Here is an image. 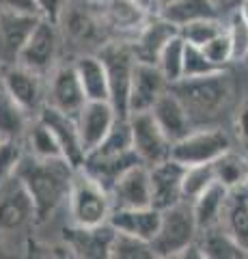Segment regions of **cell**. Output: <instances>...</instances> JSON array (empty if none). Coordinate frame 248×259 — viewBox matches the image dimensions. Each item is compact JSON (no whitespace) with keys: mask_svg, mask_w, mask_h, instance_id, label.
<instances>
[{"mask_svg":"<svg viewBox=\"0 0 248 259\" xmlns=\"http://www.w3.org/2000/svg\"><path fill=\"white\" fill-rule=\"evenodd\" d=\"M71 168L63 158L39 160L24 151L15 177L22 182L35 205V223H45L67 203V192L71 184Z\"/></svg>","mask_w":248,"mask_h":259,"instance_id":"6da1fadb","label":"cell"},{"mask_svg":"<svg viewBox=\"0 0 248 259\" xmlns=\"http://www.w3.org/2000/svg\"><path fill=\"white\" fill-rule=\"evenodd\" d=\"M169 89L186 106L194 127L218 125L216 121L220 119L222 112L229 110L237 93L235 78L229 67L216 69L199 78H181L179 82L169 84Z\"/></svg>","mask_w":248,"mask_h":259,"instance_id":"7a4b0ae2","label":"cell"},{"mask_svg":"<svg viewBox=\"0 0 248 259\" xmlns=\"http://www.w3.org/2000/svg\"><path fill=\"white\" fill-rule=\"evenodd\" d=\"M65 205L69 212V223L80 227H95L108 223V216L113 212L110 192L100 182H95L91 175H86L82 168H76L71 175Z\"/></svg>","mask_w":248,"mask_h":259,"instance_id":"3957f363","label":"cell"},{"mask_svg":"<svg viewBox=\"0 0 248 259\" xmlns=\"http://www.w3.org/2000/svg\"><path fill=\"white\" fill-rule=\"evenodd\" d=\"M199 238V225L192 214L190 201H179L166 209H160V227L151 240L154 255L160 259H177Z\"/></svg>","mask_w":248,"mask_h":259,"instance_id":"277c9868","label":"cell"},{"mask_svg":"<svg viewBox=\"0 0 248 259\" xmlns=\"http://www.w3.org/2000/svg\"><path fill=\"white\" fill-rule=\"evenodd\" d=\"M95 54L102 59L108 78V100L119 115H127V97H130L132 76L136 69V56L130 41L123 39H106Z\"/></svg>","mask_w":248,"mask_h":259,"instance_id":"5b68a950","label":"cell"},{"mask_svg":"<svg viewBox=\"0 0 248 259\" xmlns=\"http://www.w3.org/2000/svg\"><path fill=\"white\" fill-rule=\"evenodd\" d=\"M231 147H233V143L220 125H201L190 130L183 139L173 143L171 158L177 160L183 166L207 164V162H214Z\"/></svg>","mask_w":248,"mask_h":259,"instance_id":"8992f818","label":"cell"},{"mask_svg":"<svg viewBox=\"0 0 248 259\" xmlns=\"http://www.w3.org/2000/svg\"><path fill=\"white\" fill-rule=\"evenodd\" d=\"M61 37L59 24L39 18L18 56V65L47 76L61 61Z\"/></svg>","mask_w":248,"mask_h":259,"instance_id":"52a82bcc","label":"cell"},{"mask_svg":"<svg viewBox=\"0 0 248 259\" xmlns=\"http://www.w3.org/2000/svg\"><path fill=\"white\" fill-rule=\"evenodd\" d=\"M127 121H130V132H132V147L142 164L151 166V164H158V162L171 158L173 143L160 130L154 115H151V110L130 112Z\"/></svg>","mask_w":248,"mask_h":259,"instance_id":"ba28073f","label":"cell"},{"mask_svg":"<svg viewBox=\"0 0 248 259\" xmlns=\"http://www.w3.org/2000/svg\"><path fill=\"white\" fill-rule=\"evenodd\" d=\"M84 102L86 95L74 69V61H59L57 67L45 76V106L76 117Z\"/></svg>","mask_w":248,"mask_h":259,"instance_id":"9c48e42d","label":"cell"},{"mask_svg":"<svg viewBox=\"0 0 248 259\" xmlns=\"http://www.w3.org/2000/svg\"><path fill=\"white\" fill-rule=\"evenodd\" d=\"M97 11L108 39H123V41H132L142 24L149 20V15H154L134 0H102L97 3Z\"/></svg>","mask_w":248,"mask_h":259,"instance_id":"30bf717a","label":"cell"},{"mask_svg":"<svg viewBox=\"0 0 248 259\" xmlns=\"http://www.w3.org/2000/svg\"><path fill=\"white\" fill-rule=\"evenodd\" d=\"M3 89L30 117H37L45 106V76L18 63L3 69Z\"/></svg>","mask_w":248,"mask_h":259,"instance_id":"8fae6325","label":"cell"},{"mask_svg":"<svg viewBox=\"0 0 248 259\" xmlns=\"http://www.w3.org/2000/svg\"><path fill=\"white\" fill-rule=\"evenodd\" d=\"M35 223V205L18 177L0 184V233H15Z\"/></svg>","mask_w":248,"mask_h":259,"instance_id":"7c38bea8","label":"cell"},{"mask_svg":"<svg viewBox=\"0 0 248 259\" xmlns=\"http://www.w3.org/2000/svg\"><path fill=\"white\" fill-rule=\"evenodd\" d=\"M39 119L47 125V130L52 132L54 141H57L63 160L67 162L71 168H80L84 162L86 149L82 145V139H80V130L76 123L74 115H67V112H61L57 108L43 106L41 112L37 115Z\"/></svg>","mask_w":248,"mask_h":259,"instance_id":"4fadbf2b","label":"cell"},{"mask_svg":"<svg viewBox=\"0 0 248 259\" xmlns=\"http://www.w3.org/2000/svg\"><path fill=\"white\" fill-rule=\"evenodd\" d=\"M115 229L108 223L95 227H80L69 223L63 229V242L74 257L82 259H110V244Z\"/></svg>","mask_w":248,"mask_h":259,"instance_id":"5bb4252c","label":"cell"},{"mask_svg":"<svg viewBox=\"0 0 248 259\" xmlns=\"http://www.w3.org/2000/svg\"><path fill=\"white\" fill-rule=\"evenodd\" d=\"M37 20L39 18L33 13L0 9V65L3 67H11L18 63V56Z\"/></svg>","mask_w":248,"mask_h":259,"instance_id":"9a60e30c","label":"cell"},{"mask_svg":"<svg viewBox=\"0 0 248 259\" xmlns=\"http://www.w3.org/2000/svg\"><path fill=\"white\" fill-rule=\"evenodd\" d=\"M117 117H121L115 110V106L106 100H86L84 106L78 110L76 123L80 130V139L86 151H91L93 147L104 141V136L108 134V130L113 127Z\"/></svg>","mask_w":248,"mask_h":259,"instance_id":"2e32d148","label":"cell"},{"mask_svg":"<svg viewBox=\"0 0 248 259\" xmlns=\"http://www.w3.org/2000/svg\"><path fill=\"white\" fill-rule=\"evenodd\" d=\"M147 168H149V184H151V205L158 209H166L183 201V194H181L183 164H179L173 158H166Z\"/></svg>","mask_w":248,"mask_h":259,"instance_id":"e0dca14e","label":"cell"},{"mask_svg":"<svg viewBox=\"0 0 248 259\" xmlns=\"http://www.w3.org/2000/svg\"><path fill=\"white\" fill-rule=\"evenodd\" d=\"M169 82L162 76L154 63H136L134 76H132V87H130V97H127V115L130 112H142L151 110L156 100L162 95Z\"/></svg>","mask_w":248,"mask_h":259,"instance_id":"ac0fdd59","label":"cell"},{"mask_svg":"<svg viewBox=\"0 0 248 259\" xmlns=\"http://www.w3.org/2000/svg\"><path fill=\"white\" fill-rule=\"evenodd\" d=\"M177 32H179V28L175 26V24H171L166 18H162L160 13L149 15V20L142 24V28L136 32L134 39L130 41L136 61L156 65L162 48L169 44V39H173Z\"/></svg>","mask_w":248,"mask_h":259,"instance_id":"d6986e66","label":"cell"},{"mask_svg":"<svg viewBox=\"0 0 248 259\" xmlns=\"http://www.w3.org/2000/svg\"><path fill=\"white\" fill-rule=\"evenodd\" d=\"M110 201L113 207H145L151 205V184H149V168L145 164H136L125 171L113 184Z\"/></svg>","mask_w":248,"mask_h":259,"instance_id":"ffe728a7","label":"cell"},{"mask_svg":"<svg viewBox=\"0 0 248 259\" xmlns=\"http://www.w3.org/2000/svg\"><path fill=\"white\" fill-rule=\"evenodd\" d=\"M108 225L119 233H130L140 240L151 242L160 227V209L154 205L145 207H113Z\"/></svg>","mask_w":248,"mask_h":259,"instance_id":"44dd1931","label":"cell"},{"mask_svg":"<svg viewBox=\"0 0 248 259\" xmlns=\"http://www.w3.org/2000/svg\"><path fill=\"white\" fill-rule=\"evenodd\" d=\"M151 115H154L160 130L169 136L171 143L183 139L190 130H194V123H192L186 106H183L181 100L171 89H166L156 100V104L151 106Z\"/></svg>","mask_w":248,"mask_h":259,"instance_id":"7402d4cb","label":"cell"},{"mask_svg":"<svg viewBox=\"0 0 248 259\" xmlns=\"http://www.w3.org/2000/svg\"><path fill=\"white\" fill-rule=\"evenodd\" d=\"M220 227L248 255V188L229 190L225 209H222Z\"/></svg>","mask_w":248,"mask_h":259,"instance_id":"603a6c76","label":"cell"},{"mask_svg":"<svg viewBox=\"0 0 248 259\" xmlns=\"http://www.w3.org/2000/svg\"><path fill=\"white\" fill-rule=\"evenodd\" d=\"M74 69L78 74V80L82 84V91L86 100H108V78L104 69L102 59L95 52L80 54L74 59Z\"/></svg>","mask_w":248,"mask_h":259,"instance_id":"cb8c5ba5","label":"cell"},{"mask_svg":"<svg viewBox=\"0 0 248 259\" xmlns=\"http://www.w3.org/2000/svg\"><path fill=\"white\" fill-rule=\"evenodd\" d=\"M227 197H229V190L222 184L214 182V184L207 186V188L199 194V197H194L190 201L192 214H194V221L199 225V231L220 225L222 209H225Z\"/></svg>","mask_w":248,"mask_h":259,"instance_id":"d4e9b609","label":"cell"},{"mask_svg":"<svg viewBox=\"0 0 248 259\" xmlns=\"http://www.w3.org/2000/svg\"><path fill=\"white\" fill-rule=\"evenodd\" d=\"M212 168H214L216 182L222 184L227 190L246 188V180H248V156L246 153H239L231 147L212 162Z\"/></svg>","mask_w":248,"mask_h":259,"instance_id":"484cf974","label":"cell"},{"mask_svg":"<svg viewBox=\"0 0 248 259\" xmlns=\"http://www.w3.org/2000/svg\"><path fill=\"white\" fill-rule=\"evenodd\" d=\"M158 13L169 20L171 24H175L177 28L186 26V24H190V22L203 20V18H216V15H222L212 0H171V3L164 5Z\"/></svg>","mask_w":248,"mask_h":259,"instance_id":"4316f807","label":"cell"},{"mask_svg":"<svg viewBox=\"0 0 248 259\" xmlns=\"http://www.w3.org/2000/svg\"><path fill=\"white\" fill-rule=\"evenodd\" d=\"M33 119L5 89H0V141H22Z\"/></svg>","mask_w":248,"mask_h":259,"instance_id":"83f0119b","label":"cell"},{"mask_svg":"<svg viewBox=\"0 0 248 259\" xmlns=\"http://www.w3.org/2000/svg\"><path fill=\"white\" fill-rule=\"evenodd\" d=\"M22 147H24V151H26L28 156L39 158V160L63 158L52 132L47 130V125L39 117H35L28 123L26 132H24V139H22Z\"/></svg>","mask_w":248,"mask_h":259,"instance_id":"f1b7e54d","label":"cell"},{"mask_svg":"<svg viewBox=\"0 0 248 259\" xmlns=\"http://www.w3.org/2000/svg\"><path fill=\"white\" fill-rule=\"evenodd\" d=\"M199 246L203 250V259H235L246 255L220 225L199 231Z\"/></svg>","mask_w":248,"mask_h":259,"instance_id":"f546056e","label":"cell"},{"mask_svg":"<svg viewBox=\"0 0 248 259\" xmlns=\"http://www.w3.org/2000/svg\"><path fill=\"white\" fill-rule=\"evenodd\" d=\"M183 52H186V41H183L177 32L173 39H169V44L162 48V52L158 56L156 65L169 84L179 82L183 76Z\"/></svg>","mask_w":248,"mask_h":259,"instance_id":"4dcf8cb0","label":"cell"},{"mask_svg":"<svg viewBox=\"0 0 248 259\" xmlns=\"http://www.w3.org/2000/svg\"><path fill=\"white\" fill-rule=\"evenodd\" d=\"M110 259H156V255L151 242L115 231L113 244H110Z\"/></svg>","mask_w":248,"mask_h":259,"instance_id":"1f68e13d","label":"cell"},{"mask_svg":"<svg viewBox=\"0 0 248 259\" xmlns=\"http://www.w3.org/2000/svg\"><path fill=\"white\" fill-rule=\"evenodd\" d=\"M222 30H225V18H222V15H216V18H203V20H196V22H190L186 26H181L179 37L186 44L201 48Z\"/></svg>","mask_w":248,"mask_h":259,"instance_id":"d6a6232c","label":"cell"},{"mask_svg":"<svg viewBox=\"0 0 248 259\" xmlns=\"http://www.w3.org/2000/svg\"><path fill=\"white\" fill-rule=\"evenodd\" d=\"M216 177H214V168H212V162L207 164H190V166H183V177H181V194H183V201H192L194 197H199L207 186L214 184Z\"/></svg>","mask_w":248,"mask_h":259,"instance_id":"836d02e7","label":"cell"},{"mask_svg":"<svg viewBox=\"0 0 248 259\" xmlns=\"http://www.w3.org/2000/svg\"><path fill=\"white\" fill-rule=\"evenodd\" d=\"M225 30L231 39V46H233V59L242 61V56L248 50V24L244 22V18L239 15L237 7H233L231 11L225 13Z\"/></svg>","mask_w":248,"mask_h":259,"instance_id":"e575fe53","label":"cell"},{"mask_svg":"<svg viewBox=\"0 0 248 259\" xmlns=\"http://www.w3.org/2000/svg\"><path fill=\"white\" fill-rule=\"evenodd\" d=\"M201 48H203L207 59L212 61V65L214 67H218V69H225V67H229L231 63H235L233 46H231V39L227 35V30L218 32L214 39H210V41H207L205 46H201Z\"/></svg>","mask_w":248,"mask_h":259,"instance_id":"d590c367","label":"cell"},{"mask_svg":"<svg viewBox=\"0 0 248 259\" xmlns=\"http://www.w3.org/2000/svg\"><path fill=\"white\" fill-rule=\"evenodd\" d=\"M218 67H214L212 61L205 56L203 48L186 44V52H183V76L181 78H199V76H207L216 71Z\"/></svg>","mask_w":248,"mask_h":259,"instance_id":"8d00e7d4","label":"cell"},{"mask_svg":"<svg viewBox=\"0 0 248 259\" xmlns=\"http://www.w3.org/2000/svg\"><path fill=\"white\" fill-rule=\"evenodd\" d=\"M22 156V141H0V184L15 175V168H18Z\"/></svg>","mask_w":248,"mask_h":259,"instance_id":"74e56055","label":"cell"},{"mask_svg":"<svg viewBox=\"0 0 248 259\" xmlns=\"http://www.w3.org/2000/svg\"><path fill=\"white\" fill-rule=\"evenodd\" d=\"M69 0H35V11L37 18L47 20L52 24H59L63 13H65Z\"/></svg>","mask_w":248,"mask_h":259,"instance_id":"f35d334b","label":"cell"},{"mask_svg":"<svg viewBox=\"0 0 248 259\" xmlns=\"http://www.w3.org/2000/svg\"><path fill=\"white\" fill-rule=\"evenodd\" d=\"M233 127H235L237 139L248 147V102H244L242 106H237L235 117H233Z\"/></svg>","mask_w":248,"mask_h":259,"instance_id":"ab89813d","label":"cell"},{"mask_svg":"<svg viewBox=\"0 0 248 259\" xmlns=\"http://www.w3.org/2000/svg\"><path fill=\"white\" fill-rule=\"evenodd\" d=\"M0 9H9V11H22V13H33L35 11V0H0Z\"/></svg>","mask_w":248,"mask_h":259,"instance_id":"60d3db41","label":"cell"},{"mask_svg":"<svg viewBox=\"0 0 248 259\" xmlns=\"http://www.w3.org/2000/svg\"><path fill=\"white\" fill-rule=\"evenodd\" d=\"M212 3L218 7V11H220V13H227V11L233 9V7H237L239 0H212Z\"/></svg>","mask_w":248,"mask_h":259,"instance_id":"b9f144b4","label":"cell"},{"mask_svg":"<svg viewBox=\"0 0 248 259\" xmlns=\"http://www.w3.org/2000/svg\"><path fill=\"white\" fill-rule=\"evenodd\" d=\"M134 3H138L149 13H158V0H134Z\"/></svg>","mask_w":248,"mask_h":259,"instance_id":"7bdbcfd3","label":"cell"},{"mask_svg":"<svg viewBox=\"0 0 248 259\" xmlns=\"http://www.w3.org/2000/svg\"><path fill=\"white\" fill-rule=\"evenodd\" d=\"M237 11L244 18V22L248 24V0H239V3H237Z\"/></svg>","mask_w":248,"mask_h":259,"instance_id":"ee69618b","label":"cell"},{"mask_svg":"<svg viewBox=\"0 0 248 259\" xmlns=\"http://www.w3.org/2000/svg\"><path fill=\"white\" fill-rule=\"evenodd\" d=\"M169 3H171V0H158V11H160V9H162V7H164V5H169Z\"/></svg>","mask_w":248,"mask_h":259,"instance_id":"f6af8a7d","label":"cell"},{"mask_svg":"<svg viewBox=\"0 0 248 259\" xmlns=\"http://www.w3.org/2000/svg\"><path fill=\"white\" fill-rule=\"evenodd\" d=\"M242 63H244V65H246V67H248V50H246V54L242 56Z\"/></svg>","mask_w":248,"mask_h":259,"instance_id":"bcb514c9","label":"cell"},{"mask_svg":"<svg viewBox=\"0 0 248 259\" xmlns=\"http://www.w3.org/2000/svg\"><path fill=\"white\" fill-rule=\"evenodd\" d=\"M3 69H5V67L0 65V89H3Z\"/></svg>","mask_w":248,"mask_h":259,"instance_id":"7dc6e473","label":"cell"},{"mask_svg":"<svg viewBox=\"0 0 248 259\" xmlns=\"http://www.w3.org/2000/svg\"><path fill=\"white\" fill-rule=\"evenodd\" d=\"M89 3H95V5H97V3H102V0H89Z\"/></svg>","mask_w":248,"mask_h":259,"instance_id":"c3c4849f","label":"cell"},{"mask_svg":"<svg viewBox=\"0 0 248 259\" xmlns=\"http://www.w3.org/2000/svg\"><path fill=\"white\" fill-rule=\"evenodd\" d=\"M246 188H248V180H246Z\"/></svg>","mask_w":248,"mask_h":259,"instance_id":"681fc988","label":"cell"}]
</instances>
